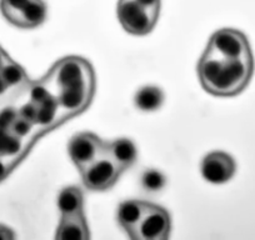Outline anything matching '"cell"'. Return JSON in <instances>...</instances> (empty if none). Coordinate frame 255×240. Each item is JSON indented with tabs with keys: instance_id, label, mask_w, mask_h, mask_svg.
I'll list each match as a JSON object with an SVG mask.
<instances>
[{
	"instance_id": "7c38bea8",
	"label": "cell",
	"mask_w": 255,
	"mask_h": 240,
	"mask_svg": "<svg viewBox=\"0 0 255 240\" xmlns=\"http://www.w3.org/2000/svg\"><path fill=\"white\" fill-rule=\"evenodd\" d=\"M89 228L84 214L73 217H61L56 229L58 240H87L89 239Z\"/></svg>"
},
{
	"instance_id": "5b68a950",
	"label": "cell",
	"mask_w": 255,
	"mask_h": 240,
	"mask_svg": "<svg viewBox=\"0 0 255 240\" xmlns=\"http://www.w3.org/2000/svg\"><path fill=\"white\" fill-rule=\"evenodd\" d=\"M107 141H103L93 133H79L70 139L68 144V154L73 163L80 171L94 163L98 158L105 154Z\"/></svg>"
},
{
	"instance_id": "d4e9b609",
	"label": "cell",
	"mask_w": 255,
	"mask_h": 240,
	"mask_svg": "<svg viewBox=\"0 0 255 240\" xmlns=\"http://www.w3.org/2000/svg\"><path fill=\"white\" fill-rule=\"evenodd\" d=\"M8 89H9V87L6 85V83L4 82L3 78L0 77V97H1L3 94H5L6 90H8Z\"/></svg>"
},
{
	"instance_id": "6da1fadb",
	"label": "cell",
	"mask_w": 255,
	"mask_h": 240,
	"mask_svg": "<svg viewBox=\"0 0 255 240\" xmlns=\"http://www.w3.org/2000/svg\"><path fill=\"white\" fill-rule=\"evenodd\" d=\"M48 88L58 99L64 119L87 109L94 95L95 77L87 60L61 59L48 74Z\"/></svg>"
},
{
	"instance_id": "7402d4cb",
	"label": "cell",
	"mask_w": 255,
	"mask_h": 240,
	"mask_svg": "<svg viewBox=\"0 0 255 240\" xmlns=\"http://www.w3.org/2000/svg\"><path fill=\"white\" fill-rule=\"evenodd\" d=\"M135 1L138 4H140L141 6H144L145 9H148V10L159 13V9H160V0H135Z\"/></svg>"
},
{
	"instance_id": "9a60e30c",
	"label": "cell",
	"mask_w": 255,
	"mask_h": 240,
	"mask_svg": "<svg viewBox=\"0 0 255 240\" xmlns=\"http://www.w3.org/2000/svg\"><path fill=\"white\" fill-rule=\"evenodd\" d=\"M164 103V93L160 88L153 87H143L135 93L134 97V104L139 110L145 113L155 112L160 109Z\"/></svg>"
},
{
	"instance_id": "d6986e66",
	"label": "cell",
	"mask_w": 255,
	"mask_h": 240,
	"mask_svg": "<svg viewBox=\"0 0 255 240\" xmlns=\"http://www.w3.org/2000/svg\"><path fill=\"white\" fill-rule=\"evenodd\" d=\"M28 1L29 0H1L0 1V8H1L4 16L11 24H15L19 14L21 13L24 6L28 4Z\"/></svg>"
},
{
	"instance_id": "277c9868",
	"label": "cell",
	"mask_w": 255,
	"mask_h": 240,
	"mask_svg": "<svg viewBox=\"0 0 255 240\" xmlns=\"http://www.w3.org/2000/svg\"><path fill=\"white\" fill-rule=\"evenodd\" d=\"M29 95L30 102L36 107L35 126L45 130L55 126L59 120L64 119L58 99L45 83L40 82L31 85Z\"/></svg>"
},
{
	"instance_id": "3957f363",
	"label": "cell",
	"mask_w": 255,
	"mask_h": 240,
	"mask_svg": "<svg viewBox=\"0 0 255 240\" xmlns=\"http://www.w3.org/2000/svg\"><path fill=\"white\" fill-rule=\"evenodd\" d=\"M117 14L123 28L133 35L150 33L159 16V13L148 10L135 0H119Z\"/></svg>"
},
{
	"instance_id": "e0dca14e",
	"label": "cell",
	"mask_w": 255,
	"mask_h": 240,
	"mask_svg": "<svg viewBox=\"0 0 255 240\" xmlns=\"http://www.w3.org/2000/svg\"><path fill=\"white\" fill-rule=\"evenodd\" d=\"M0 77L3 78L9 88L20 87L28 80L24 70L18 64L11 62L10 59H6L5 63L0 68Z\"/></svg>"
},
{
	"instance_id": "ffe728a7",
	"label": "cell",
	"mask_w": 255,
	"mask_h": 240,
	"mask_svg": "<svg viewBox=\"0 0 255 240\" xmlns=\"http://www.w3.org/2000/svg\"><path fill=\"white\" fill-rule=\"evenodd\" d=\"M34 126L35 125H34L31 121L26 120L25 118L20 117L18 113V117L15 118V120H14L13 124H11V126H10V131L14 134V135H16V136H19V138L23 139L31 133V130H33Z\"/></svg>"
},
{
	"instance_id": "ba28073f",
	"label": "cell",
	"mask_w": 255,
	"mask_h": 240,
	"mask_svg": "<svg viewBox=\"0 0 255 240\" xmlns=\"http://www.w3.org/2000/svg\"><path fill=\"white\" fill-rule=\"evenodd\" d=\"M170 232V218L168 212L158 205L149 204L136 232V239L164 240Z\"/></svg>"
},
{
	"instance_id": "cb8c5ba5",
	"label": "cell",
	"mask_w": 255,
	"mask_h": 240,
	"mask_svg": "<svg viewBox=\"0 0 255 240\" xmlns=\"http://www.w3.org/2000/svg\"><path fill=\"white\" fill-rule=\"evenodd\" d=\"M6 173H8V165L3 160H0V180L6 175Z\"/></svg>"
},
{
	"instance_id": "7a4b0ae2",
	"label": "cell",
	"mask_w": 255,
	"mask_h": 240,
	"mask_svg": "<svg viewBox=\"0 0 255 240\" xmlns=\"http://www.w3.org/2000/svg\"><path fill=\"white\" fill-rule=\"evenodd\" d=\"M254 72V59L228 58L208 50L200 59L198 75L203 88L217 97H234L249 84Z\"/></svg>"
},
{
	"instance_id": "603a6c76",
	"label": "cell",
	"mask_w": 255,
	"mask_h": 240,
	"mask_svg": "<svg viewBox=\"0 0 255 240\" xmlns=\"http://www.w3.org/2000/svg\"><path fill=\"white\" fill-rule=\"evenodd\" d=\"M13 238L14 234L10 229L3 227V225H0V240H9L13 239Z\"/></svg>"
},
{
	"instance_id": "ac0fdd59",
	"label": "cell",
	"mask_w": 255,
	"mask_h": 240,
	"mask_svg": "<svg viewBox=\"0 0 255 240\" xmlns=\"http://www.w3.org/2000/svg\"><path fill=\"white\" fill-rule=\"evenodd\" d=\"M23 150L21 138L10 130H0V156L18 155Z\"/></svg>"
},
{
	"instance_id": "30bf717a",
	"label": "cell",
	"mask_w": 255,
	"mask_h": 240,
	"mask_svg": "<svg viewBox=\"0 0 255 240\" xmlns=\"http://www.w3.org/2000/svg\"><path fill=\"white\" fill-rule=\"evenodd\" d=\"M149 203L140 200H125L118 208V222L131 239H136V232L145 215Z\"/></svg>"
},
{
	"instance_id": "5bb4252c",
	"label": "cell",
	"mask_w": 255,
	"mask_h": 240,
	"mask_svg": "<svg viewBox=\"0 0 255 240\" xmlns=\"http://www.w3.org/2000/svg\"><path fill=\"white\" fill-rule=\"evenodd\" d=\"M45 18L46 5L43 0H29L14 25L25 29L36 28L44 23Z\"/></svg>"
},
{
	"instance_id": "484cf974",
	"label": "cell",
	"mask_w": 255,
	"mask_h": 240,
	"mask_svg": "<svg viewBox=\"0 0 255 240\" xmlns=\"http://www.w3.org/2000/svg\"><path fill=\"white\" fill-rule=\"evenodd\" d=\"M6 59H8V58H6V55L4 54V51L0 49V68H1V65H3L4 63H5Z\"/></svg>"
},
{
	"instance_id": "2e32d148",
	"label": "cell",
	"mask_w": 255,
	"mask_h": 240,
	"mask_svg": "<svg viewBox=\"0 0 255 240\" xmlns=\"http://www.w3.org/2000/svg\"><path fill=\"white\" fill-rule=\"evenodd\" d=\"M140 185L144 192L149 194H156L165 188L166 178L160 170L145 169L140 175Z\"/></svg>"
},
{
	"instance_id": "52a82bcc",
	"label": "cell",
	"mask_w": 255,
	"mask_h": 240,
	"mask_svg": "<svg viewBox=\"0 0 255 240\" xmlns=\"http://www.w3.org/2000/svg\"><path fill=\"white\" fill-rule=\"evenodd\" d=\"M208 50L228 58L252 56L248 38L235 29H220L215 31L208 44Z\"/></svg>"
},
{
	"instance_id": "8fae6325",
	"label": "cell",
	"mask_w": 255,
	"mask_h": 240,
	"mask_svg": "<svg viewBox=\"0 0 255 240\" xmlns=\"http://www.w3.org/2000/svg\"><path fill=\"white\" fill-rule=\"evenodd\" d=\"M105 154L119 166L122 170L130 168L136 160L138 149L130 139L122 138L114 141L107 143Z\"/></svg>"
},
{
	"instance_id": "4fadbf2b",
	"label": "cell",
	"mask_w": 255,
	"mask_h": 240,
	"mask_svg": "<svg viewBox=\"0 0 255 240\" xmlns=\"http://www.w3.org/2000/svg\"><path fill=\"white\" fill-rule=\"evenodd\" d=\"M58 209L61 217H73V215H83L84 210V197L79 188L67 187L59 193Z\"/></svg>"
},
{
	"instance_id": "44dd1931",
	"label": "cell",
	"mask_w": 255,
	"mask_h": 240,
	"mask_svg": "<svg viewBox=\"0 0 255 240\" xmlns=\"http://www.w3.org/2000/svg\"><path fill=\"white\" fill-rule=\"evenodd\" d=\"M16 117H18V112H15L11 108L0 112V130H10L11 124Z\"/></svg>"
},
{
	"instance_id": "8992f818",
	"label": "cell",
	"mask_w": 255,
	"mask_h": 240,
	"mask_svg": "<svg viewBox=\"0 0 255 240\" xmlns=\"http://www.w3.org/2000/svg\"><path fill=\"white\" fill-rule=\"evenodd\" d=\"M122 169L107 155H102L88 168L80 171L85 187L94 192L108 190L118 182Z\"/></svg>"
},
{
	"instance_id": "9c48e42d",
	"label": "cell",
	"mask_w": 255,
	"mask_h": 240,
	"mask_svg": "<svg viewBox=\"0 0 255 240\" xmlns=\"http://www.w3.org/2000/svg\"><path fill=\"white\" fill-rule=\"evenodd\" d=\"M202 175L212 184H224L234 176L237 170L235 160L224 151H213L202 161Z\"/></svg>"
}]
</instances>
